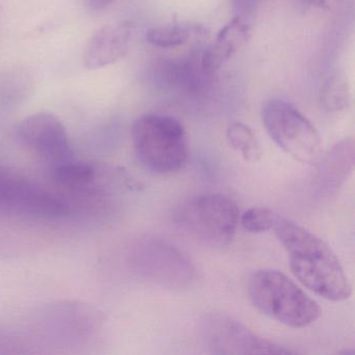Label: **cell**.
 I'll return each instance as SVG.
<instances>
[{
	"label": "cell",
	"mask_w": 355,
	"mask_h": 355,
	"mask_svg": "<svg viewBox=\"0 0 355 355\" xmlns=\"http://www.w3.org/2000/svg\"><path fill=\"white\" fill-rule=\"evenodd\" d=\"M130 261L139 275L164 288L180 290L194 282L195 269L188 257L161 239L137 243Z\"/></svg>",
	"instance_id": "cell-6"
},
{
	"label": "cell",
	"mask_w": 355,
	"mask_h": 355,
	"mask_svg": "<svg viewBox=\"0 0 355 355\" xmlns=\"http://www.w3.org/2000/svg\"><path fill=\"white\" fill-rule=\"evenodd\" d=\"M307 5L315 8H323L327 0H304Z\"/></svg>",
	"instance_id": "cell-21"
},
{
	"label": "cell",
	"mask_w": 355,
	"mask_h": 355,
	"mask_svg": "<svg viewBox=\"0 0 355 355\" xmlns=\"http://www.w3.org/2000/svg\"><path fill=\"white\" fill-rule=\"evenodd\" d=\"M261 121L270 138L293 159L303 164L321 159L322 140L317 128L292 103L267 101L261 109Z\"/></svg>",
	"instance_id": "cell-5"
},
{
	"label": "cell",
	"mask_w": 355,
	"mask_h": 355,
	"mask_svg": "<svg viewBox=\"0 0 355 355\" xmlns=\"http://www.w3.org/2000/svg\"><path fill=\"white\" fill-rule=\"evenodd\" d=\"M250 35V28L245 18L236 15L220 30L213 44L201 51V61L205 69L216 74L223 64L248 43Z\"/></svg>",
	"instance_id": "cell-13"
},
{
	"label": "cell",
	"mask_w": 355,
	"mask_h": 355,
	"mask_svg": "<svg viewBox=\"0 0 355 355\" xmlns=\"http://www.w3.org/2000/svg\"><path fill=\"white\" fill-rule=\"evenodd\" d=\"M322 107L330 113L343 111L350 103L348 80L340 72H334L326 78L320 93Z\"/></svg>",
	"instance_id": "cell-15"
},
{
	"label": "cell",
	"mask_w": 355,
	"mask_h": 355,
	"mask_svg": "<svg viewBox=\"0 0 355 355\" xmlns=\"http://www.w3.org/2000/svg\"><path fill=\"white\" fill-rule=\"evenodd\" d=\"M215 76L202 65L201 51L180 59H164L155 67L157 84L191 96L207 92Z\"/></svg>",
	"instance_id": "cell-10"
},
{
	"label": "cell",
	"mask_w": 355,
	"mask_h": 355,
	"mask_svg": "<svg viewBox=\"0 0 355 355\" xmlns=\"http://www.w3.org/2000/svg\"><path fill=\"white\" fill-rule=\"evenodd\" d=\"M257 0H232V7L236 15L245 16L250 14L257 6Z\"/></svg>",
	"instance_id": "cell-19"
},
{
	"label": "cell",
	"mask_w": 355,
	"mask_h": 355,
	"mask_svg": "<svg viewBox=\"0 0 355 355\" xmlns=\"http://www.w3.org/2000/svg\"><path fill=\"white\" fill-rule=\"evenodd\" d=\"M132 21L117 22L97 30L85 47L83 62L88 69L107 67L125 57L134 34Z\"/></svg>",
	"instance_id": "cell-11"
},
{
	"label": "cell",
	"mask_w": 355,
	"mask_h": 355,
	"mask_svg": "<svg viewBox=\"0 0 355 355\" xmlns=\"http://www.w3.org/2000/svg\"><path fill=\"white\" fill-rule=\"evenodd\" d=\"M51 174L60 187L69 190L87 188L94 182L96 176L93 166L73 159L53 166Z\"/></svg>",
	"instance_id": "cell-14"
},
{
	"label": "cell",
	"mask_w": 355,
	"mask_h": 355,
	"mask_svg": "<svg viewBox=\"0 0 355 355\" xmlns=\"http://www.w3.org/2000/svg\"><path fill=\"white\" fill-rule=\"evenodd\" d=\"M247 292L263 315L292 328H304L319 319V304L282 272L261 269L251 274Z\"/></svg>",
	"instance_id": "cell-2"
},
{
	"label": "cell",
	"mask_w": 355,
	"mask_h": 355,
	"mask_svg": "<svg viewBox=\"0 0 355 355\" xmlns=\"http://www.w3.org/2000/svg\"><path fill=\"white\" fill-rule=\"evenodd\" d=\"M280 216L269 207H253L240 215V223L246 232L263 234L275 227Z\"/></svg>",
	"instance_id": "cell-18"
},
{
	"label": "cell",
	"mask_w": 355,
	"mask_h": 355,
	"mask_svg": "<svg viewBox=\"0 0 355 355\" xmlns=\"http://www.w3.org/2000/svg\"><path fill=\"white\" fill-rule=\"evenodd\" d=\"M354 141L348 138L336 143L318 166L315 189L320 194H336L348 180L354 167Z\"/></svg>",
	"instance_id": "cell-12"
},
{
	"label": "cell",
	"mask_w": 355,
	"mask_h": 355,
	"mask_svg": "<svg viewBox=\"0 0 355 355\" xmlns=\"http://www.w3.org/2000/svg\"><path fill=\"white\" fill-rule=\"evenodd\" d=\"M196 28L187 24H169L153 28L146 33V40L161 49H172L187 44Z\"/></svg>",
	"instance_id": "cell-17"
},
{
	"label": "cell",
	"mask_w": 355,
	"mask_h": 355,
	"mask_svg": "<svg viewBox=\"0 0 355 355\" xmlns=\"http://www.w3.org/2000/svg\"><path fill=\"white\" fill-rule=\"evenodd\" d=\"M274 230L286 251L291 271L305 288L336 302L350 297L351 286L340 259L322 239L282 217Z\"/></svg>",
	"instance_id": "cell-1"
},
{
	"label": "cell",
	"mask_w": 355,
	"mask_h": 355,
	"mask_svg": "<svg viewBox=\"0 0 355 355\" xmlns=\"http://www.w3.org/2000/svg\"><path fill=\"white\" fill-rule=\"evenodd\" d=\"M17 135L28 149L53 166L73 159L67 130L53 114L41 112L24 118Z\"/></svg>",
	"instance_id": "cell-9"
},
{
	"label": "cell",
	"mask_w": 355,
	"mask_h": 355,
	"mask_svg": "<svg viewBox=\"0 0 355 355\" xmlns=\"http://www.w3.org/2000/svg\"><path fill=\"white\" fill-rule=\"evenodd\" d=\"M0 211L43 220L69 215V205L57 195L0 166Z\"/></svg>",
	"instance_id": "cell-7"
},
{
	"label": "cell",
	"mask_w": 355,
	"mask_h": 355,
	"mask_svg": "<svg viewBox=\"0 0 355 355\" xmlns=\"http://www.w3.org/2000/svg\"><path fill=\"white\" fill-rule=\"evenodd\" d=\"M87 5L93 11H103L113 5L116 0H86Z\"/></svg>",
	"instance_id": "cell-20"
},
{
	"label": "cell",
	"mask_w": 355,
	"mask_h": 355,
	"mask_svg": "<svg viewBox=\"0 0 355 355\" xmlns=\"http://www.w3.org/2000/svg\"><path fill=\"white\" fill-rule=\"evenodd\" d=\"M173 220L187 236L205 246L221 249L234 241L240 209L225 195H197L176 207Z\"/></svg>",
	"instance_id": "cell-4"
},
{
	"label": "cell",
	"mask_w": 355,
	"mask_h": 355,
	"mask_svg": "<svg viewBox=\"0 0 355 355\" xmlns=\"http://www.w3.org/2000/svg\"><path fill=\"white\" fill-rule=\"evenodd\" d=\"M132 146L143 167L157 174L180 171L189 157L184 125L174 117L146 114L135 121Z\"/></svg>",
	"instance_id": "cell-3"
},
{
	"label": "cell",
	"mask_w": 355,
	"mask_h": 355,
	"mask_svg": "<svg viewBox=\"0 0 355 355\" xmlns=\"http://www.w3.org/2000/svg\"><path fill=\"white\" fill-rule=\"evenodd\" d=\"M201 340L215 354H295V351L261 338L228 315L211 313L199 325Z\"/></svg>",
	"instance_id": "cell-8"
},
{
	"label": "cell",
	"mask_w": 355,
	"mask_h": 355,
	"mask_svg": "<svg viewBox=\"0 0 355 355\" xmlns=\"http://www.w3.org/2000/svg\"><path fill=\"white\" fill-rule=\"evenodd\" d=\"M230 146L247 162H259L263 155L261 144L252 130L242 122H232L226 130Z\"/></svg>",
	"instance_id": "cell-16"
}]
</instances>
